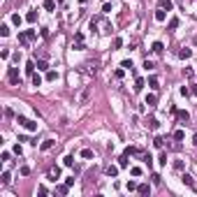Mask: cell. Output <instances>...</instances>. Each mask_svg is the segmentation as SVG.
I'll use <instances>...</instances> for the list:
<instances>
[{
  "mask_svg": "<svg viewBox=\"0 0 197 197\" xmlns=\"http://www.w3.org/2000/svg\"><path fill=\"white\" fill-rule=\"evenodd\" d=\"M98 28H102L100 33H104V35H109V33H111V26H109L107 21H104V19H100V16H95L93 21H90V30H98Z\"/></svg>",
  "mask_w": 197,
  "mask_h": 197,
  "instance_id": "obj_1",
  "label": "cell"
},
{
  "mask_svg": "<svg viewBox=\"0 0 197 197\" xmlns=\"http://www.w3.org/2000/svg\"><path fill=\"white\" fill-rule=\"evenodd\" d=\"M35 30H23V33H19V44H23V46H28L33 40H35Z\"/></svg>",
  "mask_w": 197,
  "mask_h": 197,
  "instance_id": "obj_2",
  "label": "cell"
},
{
  "mask_svg": "<svg viewBox=\"0 0 197 197\" xmlns=\"http://www.w3.org/2000/svg\"><path fill=\"white\" fill-rule=\"evenodd\" d=\"M16 123H19L21 128L30 130V132H33V130H37V123H35V121H30V118H26V116H16Z\"/></svg>",
  "mask_w": 197,
  "mask_h": 197,
  "instance_id": "obj_3",
  "label": "cell"
},
{
  "mask_svg": "<svg viewBox=\"0 0 197 197\" xmlns=\"http://www.w3.org/2000/svg\"><path fill=\"white\" fill-rule=\"evenodd\" d=\"M7 79H9V84L19 86V70H16V67H9V70H7Z\"/></svg>",
  "mask_w": 197,
  "mask_h": 197,
  "instance_id": "obj_4",
  "label": "cell"
},
{
  "mask_svg": "<svg viewBox=\"0 0 197 197\" xmlns=\"http://www.w3.org/2000/svg\"><path fill=\"white\" fill-rule=\"evenodd\" d=\"M88 98H90V88H84L79 93V104H86L88 102Z\"/></svg>",
  "mask_w": 197,
  "mask_h": 197,
  "instance_id": "obj_5",
  "label": "cell"
},
{
  "mask_svg": "<svg viewBox=\"0 0 197 197\" xmlns=\"http://www.w3.org/2000/svg\"><path fill=\"white\" fill-rule=\"evenodd\" d=\"M165 19H167V9L158 7V9H155V21H160V23H162V21H165Z\"/></svg>",
  "mask_w": 197,
  "mask_h": 197,
  "instance_id": "obj_6",
  "label": "cell"
},
{
  "mask_svg": "<svg viewBox=\"0 0 197 197\" xmlns=\"http://www.w3.org/2000/svg\"><path fill=\"white\" fill-rule=\"evenodd\" d=\"M54 139H44V142L40 144V151H49V148H54Z\"/></svg>",
  "mask_w": 197,
  "mask_h": 197,
  "instance_id": "obj_7",
  "label": "cell"
},
{
  "mask_svg": "<svg viewBox=\"0 0 197 197\" xmlns=\"http://www.w3.org/2000/svg\"><path fill=\"white\" fill-rule=\"evenodd\" d=\"M181 181H183V183H186V186H190V188H193V186H195V179H193V176H190V174H183V176H181Z\"/></svg>",
  "mask_w": 197,
  "mask_h": 197,
  "instance_id": "obj_8",
  "label": "cell"
},
{
  "mask_svg": "<svg viewBox=\"0 0 197 197\" xmlns=\"http://www.w3.org/2000/svg\"><path fill=\"white\" fill-rule=\"evenodd\" d=\"M137 193H139V195H148V193H151V186H148V183H142V186L137 188Z\"/></svg>",
  "mask_w": 197,
  "mask_h": 197,
  "instance_id": "obj_9",
  "label": "cell"
},
{
  "mask_svg": "<svg viewBox=\"0 0 197 197\" xmlns=\"http://www.w3.org/2000/svg\"><path fill=\"white\" fill-rule=\"evenodd\" d=\"M56 2H58V0H44V9H46V12H54Z\"/></svg>",
  "mask_w": 197,
  "mask_h": 197,
  "instance_id": "obj_10",
  "label": "cell"
},
{
  "mask_svg": "<svg viewBox=\"0 0 197 197\" xmlns=\"http://www.w3.org/2000/svg\"><path fill=\"white\" fill-rule=\"evenodd\" d=\"M58 176H60V169H58V167H54V169L49 172V176H46V179H49V181H56Z\"/></svg>",
  "mask_w": 197,
  "mask_h": 197,
  "instance_id": "obj_11",
  "label": "cell"
},
{
  "mask_svg": "<svg viewBox=\"0 0 197 197\" xmlns=\"http://www.w3.org/2000/svg\"><path fill=\"white\" fill-rule=\"evenodd\" d=\"M162 49H165V46H162V42H153V46H151L153 54H162Z\"/></svg>",
  "mask_w": 197,
  "mask_h": 197,
  "instance_id": "obj_12",
  "label": "cell"
},
{
  "mask_svg": "<svg viewBox=\"0 0 197 197\" xmlns=\"http://www.w3.org/2000/svg\"><path fill=\"white\" fill-rule=\"evenodd\" d=\"M107 176H111V179H114V176H118V167L109 165V167H107Z\"/></svg>",
  "mask_w": 197,
  "mask_h": 197,
  "instance_id": "obj_13",
  "label": "cell"
},
{
  "mask_svg": "<svg viewBox=\"0 0 197 197\" xmlns=\"http://www.w3.org/2000/svg\"><path fill=\"white\" fill-rule=\"evenodd\" d=\"M158 7H162V9H167V12H169L174 5H172V0H160V5H158Z\"/></svg>",
  "mask_w": 197,
  "mask_h": 197,
  "instance_id": "obj_14",
  "label": "cell"
},
{
  "mask_svg": "<svg viewBox=\"0 0 197 197\" xmlns=\"http://www.w3.org/2000/svg\"><path fill=\"white\" fill-rule=\"evenodd\" d=\"M26 74H35V63H33V60L26 63Z\"/></svg>",
  "mask_w": 197,
  "mask_h": 197,
  "instance_id": "obj_15",
  "label": "cell"
},
{
  "mask_svg": "<svg viewBox=\"0 0 197 197\" xmlns=\"http://www.w3.org/2000/svg\"><path fill=\"white\" fill-rule=\"evenodd\" d=\"M146 125L151 128V130H158V125H160V123H158V118H148V123H146Z\"/></svg>",
  "mask_w": 197,
  "mask_h": 197,
  "instance_id": "obj_16",
  "label": "cell"
},
{
  "mask_svg": "<svg viewBox=\"0 0 197 197\" xmlns=\"http://www.w3.org/2000/svg\"><path fill=\"white\" fill-rule=\"evenodd\" d=\"M155 102H158L155 95H146V104H148V107H155Z\"/></svg>",
  "mask_w": 197,
  "mask_h": 197,
  "instance_id": "obj_17",
  "label": "cell"
},
{
  "mask_svg": "<svg viewBox=\"0 0 197 197\" xmlns=\"http://www.w3.org/2000/svg\"><path fill=\"white\" fill-rule=\"evenodd\" d=\"M9 181H12V179H9V172H2V176H0V183H2V186H7Z\"/></svg>",
  "mask_w": 197,
  "mask_h": 197,
  "instance_id": "obj_18",
  "label": "cell"
},
{
  "mask_svg": "<svg viewBox=\"0 0 197 197\" xmlns=\"http://www.w3.org/2000/svg\"><path fill=\"white\" fill-rule=\"evenodd\" d=\"M67 190H70V186L65 183V186H58V188H56V193H58V195H67Z\"/></svg>",
  "mask_w": 197,
  "mask_h": 197,
  "instance_id": "obj_19",
  "label": "cell"
},
{
  "mask_svg": "<svg viewBox=\"0 0 197 197\" xmlns=\"http://www.w3.org/2000/svg\"><path fill=\"white\" fill-rule=\"evenodd\" d=\"M167 28L169 30H174V28H179V19L174 16V19H169V23H167Z\"/></svg>",
  "mask_w": 197,
  "mask_h": 197,
  "instance_id": "obj_20",
  "label": "cell"
},
{
  "mask_svg": "<svg viewBox=\"0 0 197 197\" xmlns=\"http://www.w3.org/2000/svg\"><path fill=\"white\" fill-rule=\"evenodd\" d=\"M190 56H193L190 49H181V51H179V58H190Z\"/></svg>",
  "mask_w": 197,
  "mask_h": 197,
  "instance_id": "obj_21",
  "label": "cell"
},
{
  "mask_svg": "<svg viewBox=\"0 0 197 197\" xmlns=\"http://www.w3.org/2000/svg\"><path fill=\"white\" fill-rule=\"evenodd\" d=\"M0 35H2V37L9 35V26H7V23H2V26H0Z\"/></svg>",
  "mask_w": 197,
  "mask_h": 197,
  "instance_id": "obj_22",
  "label": "cell"
},
{
  "mask_svg": "<svg viewBox=\"0 0 197 197\" xmlns=\"http://www.w3.org/2000/svg\"><path fill=\"white\" fill-rule=\"evenodd\" d=\"M118 165H121V167H128V153H123V155L118 158Z\"/></svg>",
  "mask_w": 197,
  "mask_h": 197,
  "instance_id": "obj_23",
  "label": "cell"
},
{
  "mask_svg": "<svg viewBox=\"0 0 197 197\" xmlns=\"http://www.w3.org/2000/svg\"><path fill=\"white\" fill-rule=\"evenodd\" d=\"M176 114H179V118H181V121H186V123L190 121V114H188V111H176Z\"/></svg>",
  "mask_w": 197,
  "mask_h": 197,
  "instance_id": "obj_24",
  "label": "cell"
},
{
  "mask_svg": "<svg viewBox=\"0 0 197 197\" xmlns=\"http://www.w3.org/2000/svg\"><path fill=\"white\" fill-rule=\"evenodd\" d=\"M37 70H49V63L46 60H37Z\"/></svg>",
  "mask_w": 197,
  "mask_h": 197,
  "instance_id": "obj_25",
  "label": "cell"
},
{
  "mask_svg": "<svg viewBox=\"0 0 197 197\" xmlns=\"http://www.w3.org/2000/svg\"><path fill=\"white\" fill-rule=\"evenodd\" d=\"M148 86L155 90V88H158V79H155V77H148Z\"/></svg>",
  "mask_w": 197,
  "mask_h": 197,
  "instance_id": "obj_26",
  "label": "cell"
},
{
  "mask_svg": "<svg viewBox=\"0 0 197 197\" xmlns=\"http://www.w3.org/2000/svg\"><path fill=\"white\" fill-rule=\"evenodd\" d=\"M121 67H125V70H130V72L134 70V67H132V60H123V63H121Z\"/></svg>",
  "mask_w": 197,
  "mask_h": 197,
  "instance_id": "obj_27",
  "label": "cell"
},
{
  "mask_svg": "<svg viewBox=\"0 0 197 197\" xmlns=\"http://www.w3.org/2000/svg\"><path fill=\"white\" fill-rule=\"evenodd\" d=\"M42 84V77L40 74H33V86H40Z\"/></svg>",
  "mask_w": 197,
  "mask_h": 197,
  "instance_id": "obj_28",
  "label": "cell"
},
{
  "mask_svg": "<svg viewBox=\"0 0 197 197\" xmlns=\"http://www.w3.org/2000/svg\"><path fill=\"white\" fill-rule=\"evenodd\" d=\"M81 158H93V151H90V148H84V151H81Z\"/></svg>",
  "mask_w": 197,
  "mask_h": 197,
  "instance_id": "obj_29",
  "label": "cell"
},
{
  "mask_svg": "<svg viewBox=\"0 0 197 197\" xmlns=\"http://www.w3.org/2000/svg\"><path fill=\"white\" fill-rule=\"evenodd\" d=\"M130 174H132V176H142V167H132Z\"/></svg>",
  "mask_w": 197,
  "mask_h": 197,
  "instance_id": "obj_30",
  "label": "cell"
},
{
  "mask_svg": "<svg viewBox=\"0 0 197 197\" xmlns=\"http://www.w3.org/2000/svg\"><path fill=\"white\" fill-rule=\"evenodd\" d=\"M144 88V79H137L134 81V90H142Z\"/></svg>",
  "mask_w": 197,
  "mask_h": 197,
  "instance_id": "obj_31",
  "label": "cell"
},
{
  "mask_svg": "<svg viewBox=\"0 0 197 197\" xmlns=\"http://www.w3.org/2000/svg\"><path fill=\"white\" fill-rule=\"evenodd\" d=\"M183 137H186V132H183V130H176V132H174V139H179V142L183 139Z\"/></svg>",
  "mask_w": 197,
  "mask_h": 197,
  "instance_id": "obj_32",
  "label": "cell"
},
{
  "mask_svg": "<svg viewBox=\"0 0 197 197\" xmlns=\"http://www.w3.org/2000/svg\"><path fill=\"white\" fill-rule=\"evenodd\" d=\"M153 144H155L158 148H162V144H165V139H162V137H155V139H153Z\"/></svg>",
  "mask_w": 197,
  "mask_h": 197,
  "instance_id": "obj_33",
  "label": "cell"
},
{
  "mask_svg": "<svg viewBox=\"0 0 197 197\" xmlns=\"http://www.w3.org/2000/svg\"><path fill=\"white\" fill-rule=\"evenodd\" d=\"M174 169H176V172H183V160H176V162H174Z\"/></svg>",
  "mask_w": 197,
  "mask_h": 197,
  "instance_id": "obj_34",
  "label": "cell"
},
{
  "mask_svg": "<svg viewBox=\"0 0 197 197\" xmlns=\"http://www.w3.org/2000/svg\"><path fill=\"white\" fill-rule=\"evenodd\" d=\"M144 67H146V70H153L155 65H153V60H148V58H146V60H144Z\"/></svg>",
  "mask_w": 197,
  "mask_h": 197,
  "instance_id": "obj_35",
  "label": "cell"
},
{
  "mask_svg": "<svg viewBox=\"0 0 197 197\" xmlns=\"http://www.w3.org/2000/svg\"><path fill=\"white\" fill-rule=\"evenodd\" d=\"M12 23H14V26H19V23H21V16H19V14H12Z\"/></svg>",
  "mask_w": 197,
  "mask_h": 197,
  "instance_id": "obj_36",
  "label": "cell"
},
{
  "mask_svg": "<svg viewBox=\"0 0 197 197\" xmlns=\"http://www.w3.org/2000/svg\"><path fill=\"white\" fill-rule=\"evenodd\" d=\"M125 188H128V190H137V188H139V186H137L134 181H128V186H125Z\"/></svg>",
  "mask_w": 197,
  "mask_h": 197,
  "instance_id": "obj_37",
  "label": "cell"
},
{
  "mask_svg": "<svg viewBox=\"0 0 197 197\" xmlns=\"http://www.w3.org/2000/svg\"><path fill=\"white\" fill-rule=\"evenodd\" d=\"M65 165H67V167H72V165H74V158H72V155H67V158H65Z\"/></svg>",
  "mask_w": 197,
  "mask_h": 197,
  "instance_id": "obj_38",
  "label": "cell"
},
{
  "mask_svg": "<svg viewBox=\"0 0 197 197\" xmlns=\"http://www.w3.org/2000/svg\"><path fill=\"white\" fill-rule=\"evenodd\" d=\"M151 179H153V183H155V186H158V183H160V181H162V176H160V174H153Z\"/></svg>",
  "mask_w": 197,
  "mask_h": 197,
  "instance_id": "obj_39",
  "label": "cell"
},
{
  "mask_svg": "<svg viewBox=\"0 0 197 197\" xmlns=\"http://www.w3.org/2000/svg\"><path fill=\"white\" fill-rule=\"evenodd\" d=\"M26 19H28V21H30V23H35V19H37V14H35V12H30V14H28V16H26Z\"/></svg>",
  "mask_w": 197,
  "mask_h": 197,
  "instance_id": "obj_40",
  "label": "cell"
},
{
  "mask_svg": "<svg viewBox=\"0 0 197 197\" xmlns=\"http://www.w3.org/2000/svg\"><path fill=\"white\" fill-rule=\"evenodd\" d=\"M114 46H116V49H121V46H123V40H121V37H116V40H114Z\"/></svg>",
  "mask_w": 197,
  "mask_h": 197,
  "instance_id": "obj_41",
  "label": "cell"
},
{
  "mask_svg": "<svg viewBox=\"0 0 197 197\" xmlns=\"http://www.w3.org/2000/svg\"><path fill=\"white\" fill-rule=\"evenodd\" d=\"M158 162H160V165H167V153H160V160Z\"/></svg>",
  "mask_w": 197,
  "mask_h": 197,
  "instance_id": "obj_42",
  "label": "cell"
},
{
  "mask_svg": "<svg viewBox=\"0 0 197 197\" xmlns=\"http://www.w3.org/2000/svg\"><path fill=\"white\" fill-rule=\"evenodd\" d=\"M46 79H49V81H56V72H46Z\"/></svg>",
  "mask_w": 197,
  "mask_h": 197,
  "instance_id": "obj_43",
  "label": "cell"
},
{
  "mask_svg": "<svg viewBox=\"0 0 197 197\" xmlns=\"http://www.w3.org/2000/svg\"><path fill=\"white\" fill-rule=\"evenodd\" d=\"M181 95H186V98H188V95H190V88H186V86H181Z\"/></svg>",
  "mask_w": 197,
  "mask_h": 197,
  "instance_id": "obj_44",
  "label": "cell"
},
{
  "mask_svg": "<svg viewBox=\"0 0 197 197\" xmlns=\"http://www.w3.org/2000/svg\"><path fill=\"white\" fill-rule=\"evenodd\" d=\"M190 93H193V95H197V86H193V88H190Z\"/></svg>",
  "mask_w": 197,
  "mask_h": 197,
  "instance_id": "obj_45",
  "label": "cell"
},
{
  "mask_svg": "<svg viewBox=\"0 0 197 197\" xmlns=\"http://www.w3.org/2000/svg\"><path fill=\"white\" fill-rule=\"evenodd\" d=\"M193 144H197V132H195V137H193Z\"/></svg>",
  "mask_w": 197,
  "mask_h": 197,
  "instance_id": "obj_46",
  "label": "cell"
},
{
  "mask_svg": "<svg viewBox=\"0 0 197 197\" xmlns=\"http://www.w3.org/2000/svg\"><path fill=\"white\" fill-rule=\"evenodd\" d=\"M193 190H195V193H197V183H195V186H193Z\"/></svg>",
  "mask_w": 197,
  "mask_h": 197,
  "instance_id": "obj_47",
  "label": "cell"
},
{
  "mask_svg": "<svg viewBox=\"0 0 197 197\" xmlns=\"http://www.w3.org/2000/svg\"><path fill=\"white\" fill-rule=\"evenodd\" d=\"M58 2H60V0H58Z\"/></svg>",
  "mask_w": 197,
  "mask_h": 197,
  "instance_id": "obj_48",
  "label": "cell"
}]
</instances>
